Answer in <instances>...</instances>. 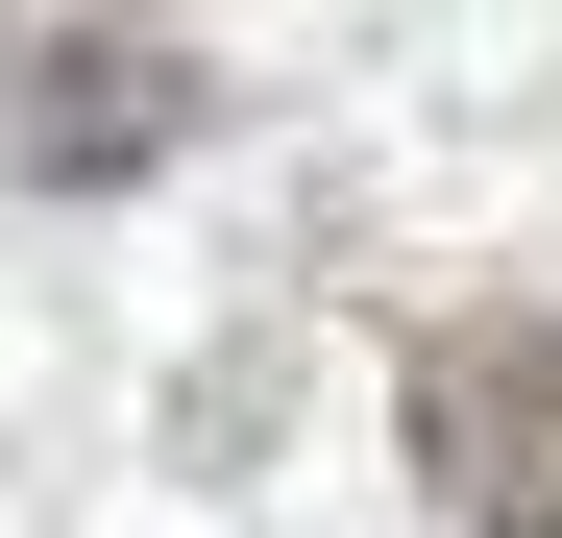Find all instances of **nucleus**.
Masks as SVG:
<instances>
[{
  "label": "nucleus",
  "mask_w": 562,
  "mask_h": 538,
  "mask_svg": "<svg viewBox=\"0 0 562 538\" xmlns=\"http://www.w3.org/2000/svg\"><path fill=\"white\" fill-rule=\"evenodd\" d=\"M416 466H440L464 538H562V318L538 294L416 318Z\"/></svg>",
  "instance_id": "f03ea898"
},
{
  "label": "nucleus",
  "mask_w": 562,
  "mask_h": 538,
  "mask_svg": "<svg viewBox=\"0 0 562 538\" xmlns=\"http://www.w3.org/2000/svg\"><path fill=\"white\" fill-rule=\"evenodd\" d=\"M221 123V49L147 25V0H74V25L0 49V197H123V171H171Z\"/></svg>",
  "instance_id": "f257e3e1"
}]
</instances>
